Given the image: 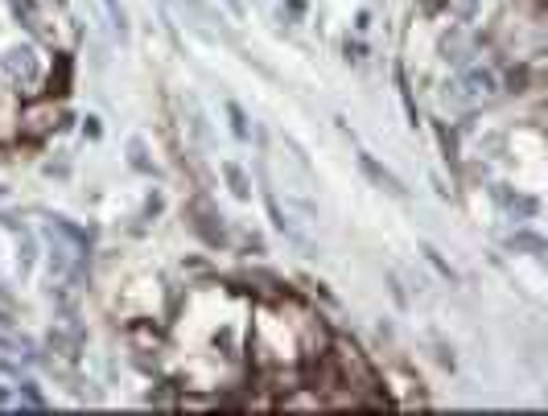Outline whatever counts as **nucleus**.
I'll use <instances>...</instances> for the list:
<instances>
[{
  "label": "nucleus",
  "instance_id": "423d86ee",
  "mask_svg": "<svg viewBox=\"0 0 548 416\" xmlns=\"http://www.w3.org/2000/svg\"><path fill=\"white\" fill-rule=\"evenodd\" d=\"M466 87H470V95H495V78L487 70H470L466 74Z\"/></svg>",
  "mask_w": 548,
  "mask_h": 416
},
{
  "label": "nucleus",
  "instance_id": "1a4fd4ad",
  "mask_svg": "<svg viewBox=\"0 0 548 416\" xmlns=\"http://www.w3.org/2000/svg\"><path fill=\"white\" fill-rule=\"evenodd\" d=\"M458 8H462V12L470 17V12H474V0H458Z\"/></svg>",
  "mask_w": 548,
  "mask_h": 416
},
{
  "label": "nucleus",
  "instance_id": "0eeeda50",
  "mask_svg": "<svg viewBox=\"0 0 548 416\" xmlns=\"http://www.w3.org/2000/svg\"><path fill=\"white\" fill-rule=\"evenodd\" d=\"M128 157H132V169H140V173H153V161H149V149H144V140H132V144H128Z\"/></svg>",
  "mask_w": 548,
  "mask_h": 416
},
{
  "label": "nucleus",
  "instance_id": "9d476101",
  "mask_svg": "<svg viewBox=\"0 0 548 416\" xmlns=\"http://www.w3.org/2000/svg\"><path fill=\"white\" fill-rule=\"evenodd\" d=\"M441 4H446V0H425V8H429V12H433V8H441Z\"/></svg>",
  "mask_w": 548,
  "mask_h": 416
},
{
  "label": "nucleus",
  "instance_id": "f257e3e1",
  "mask_svg": "<svg viewBox=\"0 0 548 416\" xmlns=\"http://www.w3.org/2000/svg\"><path fill=\"white\" fill-rule=\"evenodd\" d=\"M359 165H363V173H367V177L380 186V190H388L392 198H404V194H408V190H404V182H400L396 173H388V169H384L375 157H367V153H363V157H359Z\"/></svg>",
  "mask_w": 548,
  "mask_h": 416
},
{
  "label": "nucleus",
  "instance_id": "9b49d317",
  "mask_svg": "<svg viewBox=\"0 0 548 416\" xmlns=\"http://www.w3.org/2000/svg\"><path fill=\"white\" fill-rule=\"evenodd\" d=\"M4 400H8V396H4V392H0V404H4Z\"/></svg>",
  "mask_w": 548,
  "mask_h": 416
},
{
  "label": "nucleus",
  "instance_id": "7ed1b4c3",
  "mask_svg": "<svg viewBox=\"0 0 548 416\" xmlns=\"http://www.w3.org/2000/svg\"><path fill=\"white\" fill-rule=\"evenodd\" d=\"M4 70H8L12 78H33V54H29V50H12V54L4 58Z\"/></svg>",
  "mask_w": 548,
  "mask_h": 416
},
{
  "label": "nucleus",
  "instance_id": "39448f33",
  "mask_svg": "<svg viewBox=\"0 0 548 416\" xmlns=\"http://www.w3.org/2000/svg\"><path fill=\"white\" fill-rule=\"evenodd\" d=\"M223 177H227V186H231V194H235V198H248V194H252V186H248V177H243V169H239L235 161H227V165H223Z\"/></svg>",
  "mask_w": 548,
  "mask_h": 416
},
{
  "label": "nucleus",
  "instance_id": "20e7f679",
  "mask_svg": "<svg viewBox=\"0 0 548 416\" xmlns=\"http://www.w3.org/2000/svg\"><path fill=\"white\" fill-rule=\"evenodd\" d=\"M507 248H512V252H532V256H545V239H540V235H532V231H516V235H512V239H507Z\"/></svg>",
  "mask_w": 548,
  "mask_h": 416
},
{
  "label": "nucleus",
  "instance_id": "f03ea898",
  "mask_svg": "<svg viewBox=\"0 0 548 416\" xmlns=\"http://www.w3.org/2000/svg\"><path fill=\"white\" fill-rule=\"evenodd\" d=\"M190 219H194V231H198L206 243H223V227H215V215H210L202 202L190 206Z\"/></svg>",
  "mask_w": 548,
  "mask_h": 416
},
{
  "label": "nucleus",
  "instance_id": "6e6552de",
  "mask_svg": "<svg viewBox=\"0 0 548 416\" xmlns=\"http://www.w3.org/2000/svg\"><path fill=\"white\" fill-rule=\"evenodd\" d=\"M227 116H231V128H235V136H248V120H243V111H239L235 103H227Z\"/></svg>",
  "mask_w": 548,
  "mask_h": 416
}]
</instances>
